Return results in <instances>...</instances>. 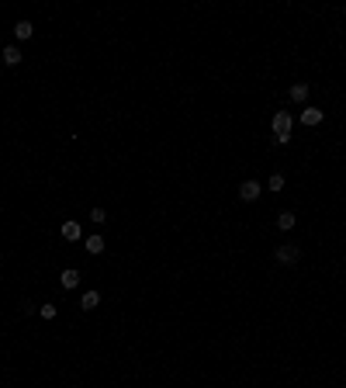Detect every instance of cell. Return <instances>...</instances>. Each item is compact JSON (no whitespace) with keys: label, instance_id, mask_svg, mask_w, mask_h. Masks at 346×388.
<instances>
[{"label":"cell","instance_id":"1","mask_svg":"<svg viewBox=\"0 0 346 388\" xmlns=\"http://www.w3.org/2000/svg\"><path fill=\"white\" fill-rule=\"evenodd\" d=\"M291 125H294V118H291L287 111H277L274 118H270V129H274V142L277 146H284V142L291 139Z\"/></svg>","mask_w":346,"mask_h":388},{"label":"cell","instance_id":"2","mask_svg":"<svg viewBox=\"0 0 346 388\" xmlns=\"http://www.w3.org/2000/svg\"><path fill=\"white\" fill-rule=\"evenodd\" d=\"M260 194H263V187H260L256 180H246V184L239 187V198H242V201H256Z\"/></svg>","mask_w":346,"mask_h":388},{"label":"cell","instance_id":"3","mask_svg":"<svg viewBox=\"0 0 346 388\" xmlns=\"http://www.w3.org/2000/svg\"><path fill=\"white\" fill-rule=\"evenodd\" d=\"M274 257H277V263H298L301 253H298V246H280Z\"/></svg>","mask_w":346,"mask_h":388},{"label":"cell","instance_id":"4","mask_svg":"<svg viewBox=\"0 0 346 388\" xmlns=\"http://www.w3.org/2000/svg\"><path fill=\"white\" fill-rule=\"evenodd\" d=\"M322 118H326V115H322V111H319V108H305V111H301V118H298V122H301V125H308V129H312V125H319V122H322Z\"/></svg>","mask_w":346,"mask_h":388},{"label":"cell","instance_id":"5","mask_svg":"<svg viewBox=\"0 0 346 388\" xmlns=\"http://www.w3.org/2000/svg\"><path fill=\"white\" fill-rule=\"evenodd\" d=\"M97 305H101V295H97V291H83V298H80V309L90 312V309H97Z\"/></svg>","mask_w":346,"mask_h":388},{"label":"cell","instance_id":"6","mask_svg":"<svg viewBox=\"0 0 346 388\" xmlns=\"http://www.w3.org/2000/svg\"><path fill=\"white\" fill-rule=\"evenodd\" d=\"M80 222H63V239H66V243H76V239H80Z\"/></svg>","mask_w":346,"mask_h":388},{"label":"cell","instance_id":"7","mask_svg":"<svg viewBox=\"0 0 346 388\" xmlns=\"http://www.w3.org/2000/svg\"><path fill=\"white\" fill-rule=\"evenodd\" d=\"M14 35H17L21 42H24V38H31V35H35V28H31V21H17V24H14Z\"/></svg>","mask_w":346,"mask_h":388},{"label":"cell","instance_id":"8","mask_svg":"<svg viewBox=\"0 0 346 388\" xmlns=\"http://www.w3.org/2000/svg\"><path fill=\"white\" fill-rule=\"evenodd\" d=\"M3 63H7V66H17V63H21V49L7 45V49H3Z\"/></svg>","mask_w":346,"mask_h":388},{"label":"cell","instance_id":"9","mask_svg":"<svg viewBox=\"0 0 346 388\" xmlns=\"http://www.w3.org/2000/svg\"><path fill=\"white\" fill-rule=\"evenodd\" d=\"M291 101H298V104L308 101V83H294V87H291Z\"/></svg>","mask_w":346,"mask_h":388},{"label":"cell","instance_id":"10","mask_svg":"<svg viewBox=\"0 0 346 388\" xmlns=\"http://www.w3.org/2000/svg\"><path fill=\"white\" fill-rule=\"evenodd\" d=\"M294 222H298V219H294V212H280V215H277V226H280L284 233H287V229H294Z\"/></svg>","mask_w":346,"mask_h":388},{"label":"cell","instance_id":"11","mask_svg":"<svg viewBox=\"0 0 346 388\" xmlns=\"http://www.w3.org/2000/svg\"><path fill=\"white\" fill-rule=\"evenodd\" d=\"M76 284H80V270H73V267L63 270V288H76Z\"/></svg>","mask_w":346,"mask_h":388},{"label":"cell","instance_id":"12","mask_svg":"<svg viewBox=\"0 0 346 388\" xmlns=\"http://www.w3.org/2000/svg\"><path fill=\"white\" fill-rule=\"evenodd\" d=\"M87 250H90V253H104V239H101V236H90V239H87Z\"/></svg>","mask_w":346,"mask_h":388},{"label":"cell","instance_id":"13","mask_svg":"<svg viewBox=\"0 0 346 388\" xmlns=\"http://www.w3.org/2000/svg\"><path fill=\"white\" fill-rule=\"evenodd\" d=\"M267 187H270V191H280V187H284V177H280V173H274V177L267 180Z\"/></svg>","mask_w":346,"mask_h":388},{"label":"cell","instance_id":"14","mask_svg":"<svg viewBox=\"0 0 346 388\" xmlns=\"http://www.w3.org/2000/svg\"><path fill=\"white\" fill-rule=\"evenodd\" d=\"M38 312H42V319H56V305H42Z\"/></svg>","mask_w":346,"mask_h":388},{"label":"cell","instance_id":"15","mask_svg":"<svg viewBox=\"0 0 346 388\" xmlns=\"http://www.w3.org/2000/svg\"><path fill=\"white\" fill-rule=\"evenodd\" d=\"M90 219H94V222H104L108 215H104V208H94V212H90Z\"/></svg>","mask_w":346,"mask_h":388}]
</instances>
